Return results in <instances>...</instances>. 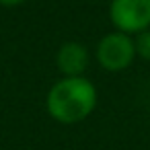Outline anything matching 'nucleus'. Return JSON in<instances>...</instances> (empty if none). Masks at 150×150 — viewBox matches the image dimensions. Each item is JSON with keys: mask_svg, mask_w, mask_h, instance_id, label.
Instances as JSON below:
<instances>
[{"mask_svg": "<svg viewBox=\"0 0 150 150\" xmlns=\"http://www.w3.org/2000/svg\"><path fill=\"white\" fill-rule=\"evenodd\" d=\"M91 64V54L80 41H64L56 54V66L62 76H84Z\"/></svg>", "mask_w": 150, "mask_h": 150, "instance_id": "obj_4", "label": "nucleus"}, {"mask_svg": "<svg viewBox=\"0 0 150 150\" xmlns=\"http://www.w3.org/2000/svg\"><path fill=\"white\" fill-rule=\"evenodd\" d=\"M136 58L134 37L115 29L105 33L95 45V60L107 72H123L134 64Z\"/></svg>", "mask_w": 150, "mask_h": 150, "instance_id": "obj_2", "label": "nucleus"}, {"mask_svg": "<svg viewBox=\"0 0 150 150\" xmlns=\"http://www.w3.org/2000/svg\"><path fill=\"white\" fill-rule=\"evenodd\" d=\"M134 45H136V56L142 58L144 62H150V29H144L138 35H134Z\"/></svg>", "mask_w": 150, "mask_h": 150, "instance_id": "obj_5", "label": "nucleus"}, {"mask_svg": "<svg viewBox=\"0 0 150 150\" xmlns=\"http://www.w3.org/2000/svg\"><path fill=\"white\" fill-rule=\"evenodd\" d=\"M109 21L115 31L132 37L150 29V0H111Z\"/></svg>", "mask_w": 150, "mask_h": 150, "instance_id": "obj_3", "label": "nucleus"}, {"mask_svg": "<svg viewBox=\"0 0 150 150\" xmlns=\"http://www.w3.org/2000/svg\"><path fill=\"white\" fill-rule=\"evenodd\" d=\"M97 86L86 76H62L45 95V111L64 125L84 121L97 107Z\"/></svg>", "mask_w": 150, "mask_h": 150, "instance_id": "obj_1", "label": "nucleus"}, {"mask_svg": "<svg viewBox=\"0 0 150 150\" xmlns=\"http://www.w3.org/2000/svg\"><path fill=\"white\" fill-rule=\"evenodd\" d=\"M25 0H0V6L4 8H15V6H21Z\"/></svg>", "mask_w": 150, "mask_h": 150, "instance_id": "obj_6", "label": "nucleus"}]
</instances>
